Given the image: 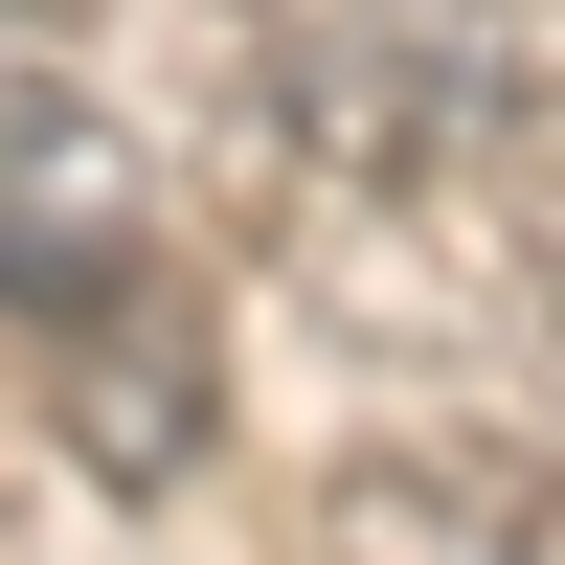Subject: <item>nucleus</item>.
Listing matches in <instances>:
<instances>
[{
  "label": "nucleus",
  "mask_w": 565,
  "mask_h": 565,
  "mask_svg": "<svg viewBox=\"0 0 565 565\" xmlns=\"http://www.w3.org/2000/svg\"><path fill=\"white\" fill-rule=\"evenodd\" d=\"M317 565H543V476L476 430H362L317 476Z\"/></svg>",
  "instance_id": "obj_4"
},
{
  "label": "nucleus",
  "mask_w": 565,
  "mask_h": 565,
  "mask_svg": "<svg viewBox=\"0 0 565 565\" xmlns=\"http://www.w3.org/2000/svg\"><path fill=\"white\" fill-rule=\"evenodd\" d=\"M45 407H68V452L114 498H181L204 476V430H226V340H204V295H114V317H68V340H45Z\"/></svg>",
  "instance_id": "obj_3"
},
{
  "label": "nucleus",
  "mask_w": 565,
  "mask_h": 565,
  "mask_svg": "<svg viewBox=\"0 0 565 565\" xmlns=\"http://www.w3.org/2000/svg\"><path fill=\"white\" fill-rule=\"evenodd\" d=\"M114 295H159V159L114 136V90L68 45H0V317L68 340Z\"/></svg>",
  "instance_id": "obj_1"
},
{
  "label": "nucleus",
  "mask_w": 565,
  "mask_h": 565,
  "mask_svg": "<svg viewBox=\"0 0 565 565\" xmlns=\"http://www.w3.org/2000/svg\"><path fill=\"white\" fill-rule=\"evenodd\" d=\"M0 23H68V0H0Z\"/></svg>",
  "instance_id": "obj_5"
},
{
  "label": "nucleus",
  "mask_w": 565,
  "mask_h": 565,
  "mask_svg": "<svg viewBox=\"0 0 565 565\" xmlns=\"http://www.w3.org/2000/svg\"><path fill=\"white\" fill-rule=\"evenodd\" d=\"M521 90H543V68H521L498 0H340V23L271 68V114H295L340 181H452V159L521 136Z\"/></svg>",
  "instance_id": "obj_2"
}]
</instances>
